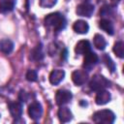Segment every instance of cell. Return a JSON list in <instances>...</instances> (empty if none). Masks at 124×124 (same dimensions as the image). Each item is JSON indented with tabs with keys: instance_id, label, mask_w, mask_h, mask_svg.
I'll use <instances>...</instances> for the list:
<instances>
[{
	"instance_id": "52a82bcc",
	"label": "cell",
	"mask_w": 124,
	"mask_h": 124,
	"mask_svg": "<svg viewBox=\"0 0 124 124\" xmlns=\"http://www.w3.org/2000/svg\"><path fill=\"white\" fill-rule=\"evenodd\" d=\"M28 114L33 120H39L43 114V108L39 102H33L28 108Z\"/></svg>"
},
{
	"instance_id": "4fadbf2b",
	"label": "cell",
	"mask_w": 124,
	"mask_h": 124,
	"mask_svg": "<svg viewBox=\"0 0 124 124\" xmlns=\"http://www.w3.org/2000/svg\"><path fill=\"white\" fill-rule=\"evenodd\" d=\"M9 109L13 117L19 118L22 114V104L20 102H12L9 104Z\"/></svg>"
},
{
	"instance_id": "3957f363",
	"label": "cell",
	"mask_w": 124,
	"mask_h": 124,
	"mask_svg": "<svg viewBox=\"0 0 124 124\" xmlns=\"http://www.w3.org/2000/svg\"><path fill=\"white\" fill-rule=\"evenodd\" d=\"M109 84V81L103 76L101 75H95L93 76V78H91L90 80V88L94 91H100V90H103L105 88H107Z\"/></svg>"
},
{
	"instance_id": "2e32d148",
	"label": "cell",
	"mask_w": 124,
	"mask_h": 124,
	"mask_svg": "<svg viewBox=\"0 0 124 124\" xmlns=\"http://www.w3.org/2000/svg\"><path fill=\"white\" fill-rule=\"evenodd\" d=\"M0 49L2 52L8 54L14 49V43L9 39H3L0 41Z\"/></svg>"
},
{
	"instance_id": "9a60e30c",
	"label": "cell",
	"mask_w": 124,
	"mask_h": 124,
	"mask_svg": "<svg viewBox=\"0 0 124 124\" xmlns=\"http://www.w3.org/2000/svg\"><path fill=\"white\" fill-rule=\"evenodd\" d=\"M99 26L101 29H103L105 32H107L108 34L109 35H112L114 33V28H113V25L111 23V21L109 19H107V18H102L99 22Z\"/></svg>"
},
{
	"instance_id": "ba28073f",
	"label": "cell",
	"mask_w": 124,
	"mask_h": 124,
	"mask_svg": "<svg viewBox=\"0 0 124 124\" xmlns=\"http://www.w3.org/2000/svg\"><path fill=\"white\" fill-rule=\"evenodd\" d=\"M73 95L71 93V91L69 90H65V89H60L56 92L55 95V101L56 104L59 106H63L65 104H67L68 102H70V100L72 99Z\"/></svg>"
},
{
	"instance_id": "7a4b0ae2",
	"label": "cell",
	"mask_w": 124,
	"mask_h": 124,
	"mask_svg": "<svg viewBox=\"0 0 124 124\" xmlns=\"http://www.w3.org/2000/svg\"><path fill=\"white\" fill-rule=\"evenodd\" d=\"M93 121L95 123H104V124H111L115 120V114L109 109H102L98 110L93 114Z\"/></svg>"
},
{
	"instance_id": "8fae6325",
	"label": "cell",
	"mask_w": 124,
	"mask_h": 124,
	"mask_svg": "<svg viewBox=\"0 0 124 124\" xmlns=\"http://www.w3.org/2000/svg\"><path fill=\"white\" fill-rule=\"evenodd\" d=\"M73 29L78 34H86L89 30V25L85 20L78 19V20L75 21V23L73 25Z\"/></svg>"
},
{
	"instance_id": "7c38bea8",
	"label": "cell",
	"mask_w": 124,
	"mask_h": 124,
	"mask_svg": "<svg viewBox=\"0 0 124 124\" xmlns=\"http://www.w3.org/2000/svg\"><path fill=\"white\" fill-rule=\"evenodd\" d=\"M91 50V45L87 40L79 41L75 47V51L78 54H85Z\"/></svg>"
},
{
	"instance_id": "8992f818",
	"label": "cell",
	"mask_w": 124,
	"mask_h": 124,
	"mask_svg": "<svg viewBox=\"0 0 124 124\" xmlns=\"http://www.w3.org/2000/svg\"><path fill=\"white\" fill-rule=\"evenodd\" d=\"M88 79V74L85 70H76L72 74V80L76 85H82Z\"/></svg>"
},
{
	"instance_id": "44dd1931",
	"label": "cell",
	"mask_w": 124,
	"mask_h": 124,
	"mask_svg": "<svg viewBox=\"0 0 124 124\" xmlns=\"http://www.w3.org/2000/svg\"><path fill=\"white\" fill-rule=\"evenodd\" d=\"M102 60H103V62L105 63V65L108 68V70L111 73H113L115 71V64H114V62L111 60V58L108 54H104L103 57H102Z\"/></svg>"
},
{
	"instance_id": "5bb4252c",
	"label": "cell",
	"mask_w": 124,
	"mask_h": 124,
	"mask_svg": "<svg viewBox=\"0 0 124 124\" xmlns=\"http://www.w3.org/2000/svg\"><path fill=\"white\" fill-rule=\"evenodd\" d=\"M58 118L61 122H69L70 120H72L73 118V114L72 111L67 108V107H61L58 109Z\"/></svg>"
},
{
	"instance_id": "cb8c5ba5",
	"label": "cell",
	"mask_w": 124,
	"mask_h": 124,
	"mask_svg": "<svg viewBox=\"0 0 124 124\" xmlns=\"http://www.w3.org/2000/svg\"><path fill=\"white\" fill-rule=\"evenodd\" d=\"M19 99L21 100V102H26V100H27V94H26V92H24V91H20V93H19Z\"/></svg>"
},
{
	"instance_id": "ac0fdd59",
	"label": "cell",
	"mask_w": 124,
	"mask_h": 124,
	"mask_svg": "<svg viewBox=\"0 0 124 124\" xmlns=\"http://www.w3.org/2000/svg\"><path fill=\"white\" fill-rule=\"evenodd\" d=\"M93 42H94V46H95V47L97 49L104 50L106 48V46H107V42H106L105 38L100 34H96L94 36Z\"/></svg>"
},
{
	"instance_id": "5b68a950",
	"label": "cell",
	"mask_w": 124,
	"mask_h": 124,
	"mask_svg": "<svg viewBox=\"0 0 124 124\" xmlns=\"http://www.w3.org/2000/svg\"><path fill=\"white\" fill-rule=\"evenodd\" d=\"M94 12V6L89 2H83L77 7L76 13L80 16L90 17Z\"/></svg>"
},
{
	"instance_id": "9c48e42d",
	"label": "cell",
	"mask_w": 124,
	"mask_h": 124,
	"mask_svg": "<svg viewBox=\"0 0 124 124\" xmlns=\"http://www.w3.org/2000/svg\"><path fill=\"white\" fill-rule=\"evenodd\" d=\"M64 78H65V72L61 69H55L49 75V82L53 85H57L64 79Z\"/></svg>"
},
{
	"instance_id": "603a6c76",
	"label": "cell",
	"mask_w": 124,
	"mask_h": 124,
	"mask_svg": "<svg viewBox=\"0 0 124 124\" xmlns=\"http://www.w3.org/2000/svg\"><path fill=\"white\" fill-rule=\"evenodd\" d=\"M25 77H26V79L28 81H36L37 80V78H38L37 73L35 71H33V70H29L26 73V76Z\"/></svg>"
},
{
	"instance_id": "30bf717a",
	"label": "cell",
	"mask_w": 124,
	"mask_h": 124,
	"mask_svg": "<svg viewBox=\"0 0 124 124\" xmlns=\"http://www.w3.org/2000/svg\"><path fill=\"white\" fill-rule=\"evenodd\" d=\"M110 98H111L110 93L108 91L103 89V90L98 91V93L96 95V98H95V101H96V104L97 105L102 106V105L108 104L110 101Z\"/></svg>"
},
{
	"instance_id": "6da1fadb",
	"label": "cell",
	"mask_w": 124,
	"mask_h": 124,
	"mask_svg": "<svg viewBox=\"0 0 124 124\" xmlns=\"http://www.w3.org/2000/svg\"><path fill=\"white\" fill-rule=\"evenodd\" d=\"M45 23L46 26L53 28L55 31H60L66 26V19L64 16L58 12L51 13L45 17Z\"/></svg>"
},
{
	"instance_id": "277c9868",
	"label": "cell",
	"mask_w": 124,
	"mask_h": 124,
	"mask_svg": "<svg viewBox=\"0 0 124 124\" xmlns=\"http://www.w3.org/2000/svg\"><path fill=\"white\" fill-rule=\"evenodd\" d=\"M84 59H83V68L87 71H90L99 61L98 55L93 52V51H88L87 53L84 54Z\"/></svg>"
},
{
	"instance_id": "d4e9b609",
	"label": "cell",
	"mask_w": 124,
	"mask_h": 124,
	"mask_svg": "<svg viewBox=\"0 0 124 124\" xmlns=\"http://www.w3.org/2000/svg\"><path fill=\"white\" fill-rule=\"evenodd\" d=\"M82 1H84V2H87V1H88V0H82Z\"/></svg>"
},
{
	"instance_id": "d6986e66",
	"label": "cell",
	"mask_w": 124,
	"mask_h": 124,
	"mask_svg": "<svg viewBox=\"0 0 124 124\" xmlns=\"http://www.w3.org/2000/svg\"><path fill=\"white\" fill-rule=\"evenodd\" d=\"M43 57H44V54H43V50H42V46L38 45L36 47H34L31 50L30 59H32L34 61H39V60H42Z\"/></svg>"
},
{
	"instance_id": "e0dca14e",
	"label": "cell",
	"mask_w": 124,
	"mask_h": 124,
	"mask_svg": "<svg viewBox=\"0 0 124 124\" xmlns=\"http://www.w3.org/2000/svg\"><path fill=\"white\" fill-rule=\"evenodd\" d=\"M15 3L13 0H1L0 1V13L6 14L14 10Z\"/></svg>"
},
{
	"instance_id": "ffe728a7",
	"label": "cell",
	"mask_w": 124,
	"mask_h": 124,
	"mask_svg": "<svg viewBox=\"0 0 124 124\" xmlns=\"http://www.w3.org/2000/svg\"><path fill=\"white\" fill-rule=\"evenodd\" d=\"M113 52L119 58H123L124 57V44H123V42L118 41V42H116L114 44V46H113Z\"/></svg>"
},
{
	"instance_id": "7402d4cb",
	"label": "cell",
	"mask_w": 124,
	"mask_h": 124,
	"mask_svg": "<svg viewBox=\"0 0 124 124\" xmlns=\"http://www.w3.org/2000/svg\"><path fill=\"white\" fill-rule=\"evenodd\" d=\"M57 0H40V6L43 8H51L56 4Z\"/></svg>"
}]
</instances>
